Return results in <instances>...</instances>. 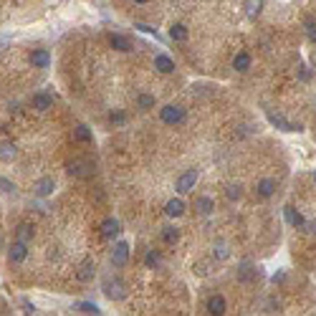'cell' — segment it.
I'll list each match as a JSON object with an SVG mask.
<instances>
[{"label": "cell", "instance_id": "cell-1", "mask_svg": "<svg viewBox=\"0 0 316 316\" xmlns=\"http://www.w3.org/2000/svg\"><path fill=\"white\" fill-rule=\"evenodd\" d=\"M101 289H104V296L111 299V301H122V299H127V286H124L122 279H106Z\"/></svg>", "mask_w": 316, "mask_h": 316}, {"label": "cell", "instance_id": "cell-2", "mask_svg": "<svg viewBox=\"0 0 316 316\" xmlns=\"http://www.w3.org/2000/svg\"><path fill=\"white\" fill-rule=\"evenodd\" d=\"M160 119H162L165 124H170V127L182 124V122H185V109L177 106V104H167V106L160 109Z\"/></svg>", "mask_w": 316, "mask_h": 316}, {"label": "cell", "instance_id": "cell-3", "mask_svg": "<svg viewBox=\"0 0 316 316\" xmlns=\"http://www.w3.org/2000/svg\"><path fill=\"white\" fill-rule=\"evenodd\" d=\"M197 177H200V172H197V170H187V172H182V175L177 177V182H175V190H177L180 195L192 192L195 185H197Z\"/></svg>", "mask_w": 316, "mask_h": 316}, {"label": "cell", "instance_id": "cell-4", "mask_svg": "<svg viewBox=\"0 0 316 316\" xmlns=\"http://www.w3.org/2000/svg\"><path fill=\"white\" fill-rule=\"evenodd\" d=\"M66 170L73 177H91L94 175V162L91 160H73V162L66 165Z\"/></svg>", "mask_w": 316, "mask_h": 316}, {"label": "cell", "instance_id": "cell-5", "mask_svg": "<svg viewBox=\"0 0 316 316\" xmlns=\"http://www.w3.org/2000/svg\"><path fill=\"white\" fill-rule=\"evenodd\" d=\"M127 261H129V243L119 241V243L114 246V251H111V266L114 268H124Z\"/></svg>", "mask_w": 316, "mask_h": 316}, {"label": "cell", "instance_id": "cell-6", "mask_svg": "<svg viewBox=\"0 0 316 316\" xmlns=\"http://www.w3.org/2000/svg\"><path fill=\"white\" fill-rule=\"evenodd\" d=\"M266 116H268V122H271L276 129H281V132H299V129H301L299 124H291V122L286 119V116H281L279 111H271V109H268V111H266Z\"/></svg>", "mask_w": 316, "mask_h": 316}, {"label": "cell", "instance_id": "cell-7", "mask_svg": "<svg viewBox=\"0 0 316 316\" xmlns=\"http://www.w3.org/2000/svg\"><path fill=\"white\" fill-rule=\"evenodd\" d=\"M53 190H56V180L53 177H41L33 185V192L38 197H48V195H53Z\"/></svg>", "mask_w": 316, "mask_h": 316}, {"label": "cell", "instance_id": "cell-8", "mask_svg": "<svg viewBox=\"0 0 316 316\" xmlns=\"http://www.w3.org/2000/svg\"><path fill=\"white\" fill-rule=\"evenodd\" d=\"M8 258H10V263H23V261L28 258V243L15 241V243L10 246V251H8Z\"/></svg>", "mask_w": 316, "mask_h": 316}, {"label": "cell", "instance_id": "cell-9", "mask_svg": "<svg viewBox=\"0 0 316 316\" xmlns=\"http://www.w3.org/2000/svg\"><path fill=\"white\" fill-rule=\"evenodd\" d=\"M94 273H96L94 261H84L81 266H78V271H76V279L81 284H89V281H94Z\"/></svg>", "mask_w": 316, "mask_h": 316}, {"label": "cell", "instance_id": "cell-10", "mask_svg": "<svg viewBox=\"0 0 316 316\" xmlns=\"http://www.w3.org/2000/svg\"><path fill=\"white\" fill-rule=\"evenodd\" d=\"M30 63H33V68H48L51 53H48L46 48H35V51L30 53Z\"/></svg>", "mask_w": 316, "mask_h": 316}, {"label": "cell", "instance_id": "cell-11", "mask_svg": "<svg viewBox=\"0 0 316 316\" xmlns=\"http://www.w3.org/2000/svg\"><path fill=\"white\" fill-rule=\"evenodd\" d=\"M101 238H114L116 233L122 230V225H119V220H114V218H106L104 223H101Z\"/></svg>", "mask_w": 316, "mask_h": 316}, {"label": "cell", "instance_id": "cell-12", "mask_svg": "<svg viewBox=\"0 0 316 316\" xmlns=\"http://www.w3.org/2000/svg\"><path fill=\"white\" fill-rule=\"evenodd\" d=\"M51 106H53V96H51V94L41 91V94H35V96H33V109H38V111H48Z\"/></svg>", "mask_w": 316, "mask_h": 316}, {"label": "cell", "instance_id": "cell-13", "mask_svg": "<svg viewBox=\"0 0 316 316\" xmlns=\"http://www.w3.org/2000/svg\"><path fill=\"white\" fill-rule=\"evenodd\" d=\"M154 68L160 71V73H172V71H175V61H172L170 56L160 53V56H154Z\"/></svg>", "mask_w": 316, "mask_h": 316}, {"label": "cell", "instance_id": "cell-14", "mask_svg": "<svg viewBox=\"0 0 316 316\" xmlns=\"http://www.w3.org/2000/svg\"><path fill=\"white\" fill-rule=\"evenodd\" d=\"M284 215H286V223L294 225V228H304V225H306V218H304L296 208H284Z\"/></svg>", "mask_w": 316, "mask_h": 316}, {"label": "cell", "instance_id": "cell-15", "mask_svg": "<svg viewBox=\"0 0 316 316\" xmlns=\"http://www.w3.org/2000/svg\"><path fill=\"white\" fill-rule=\"evenodd\" d=\"M208 314H215V316H223L225 314V299L220 294H215V296L208 299Z\"/></svg>", "mask_w": 316, "mask_h": 316}, {"label": "cell", "instance_id": "cell-16", "mask_svg": "<svg viewBox=\"0 0 316 316\" xmlns=\"http://www.w3.org/2000/svg\"><path fill=\"white\" fill-rule=\"evenodd\" d=\"M18 157V149L13 142H0V162H13Z\"/></svg>", "mask_w": 316, "mask_h": 316}, {"label": "cell", "instance_id": "cell-17", "mask_svg": "<svg viewBox=\"0 0 316 316\" xmlns=\"http://www.w3.org/2000/svg\"><path fill=\"white\" fill-rule=\"evenodd\" d=\"M243 10L248 18H258L263 13V0H243Z\"/></svg>", "mask_w": 316, "mask_h": 316}, {"label": "cell", "instance_id": "cell-18", "mask_svg": "<svg viewBox=\"0 0 316 316\" xmlns=\"http://www.w3.org/2000/svg\"><path fill=\"white\" fill-rule=\"evenodd\" d=\"M109 43H111V48H116V51H132L129 38H124V35H119V33H111V35H109Z\"/></svg>", "mask_w": 316, "mask_h": 316}, {"label": "cell", "instance_id": "cell-19", "mask_svg": "<svg viewBox=\"0 0 316 316\" xmlns=\"http://www.w3.org/2000/svg\"><path fill=\"white\" fill-rule=\"evenodd\" d=\"M165 213H167L170 218H180V215L185 213V203L180 200V197H172V200L165 205Z\"/></svg>", "mask_w": 316, "mask_h": 316}, {"label": "cell", "instance_id": "cell-20", "mask_svg": "<svg viewBox=\"0 0 316 316\" xmlns=\"http://www.w3.org/2000/svg\"><path fill=\"white\" fill-rule=\"evenodd\" d=\"M195 210L200 215H210L215 210V203L210 200V197H197V200H195Z\"/></svg>", "mask_w": 316, "mask_h": 316}, {"label": "cell", "instance_id": "cell-21", "mask_svg": "<svg viewBox=\"0 0 316 316\" xmlns=\"http://www.w3.org/2000/svg\"><path fill=\"white\" fill-rule=\"evenodd\" d=\"M15 238H18V241H23V243H30V241H33V225L20 223V225L15 228Z\"/></svg>", "mask_w": 316, "mask_h": 316}, {"label": "cell", "instance_id": "cell-22", "mask_svg": "<svg viewBox=\"0 0 316 316\" xmlns=\"http://www.w3.org/2000/svg\"><path fill=\"white\" fill-rule=\"evenodd\" d=\"M238 279L241 281H256L258 279V268H253L251 263H243L241 271H238Z\"/></svg>", "mask_w": 316, "mask_h": 316}, {"label": "cell", "instance_id": "cell-23", "mask_svg": "<svg viewBox=\"0 0 316 316\" xmlns=\"http://www.w3.org/2000/svg\"><path fill=\"white\" fill-rule=\"evenodd\" d=\"M187 28L182 25V23H175L172 28H170V38H172V41H177V43H182V41H187Z\"/></svg>", "mask_w": 316, "mask_h": 316}, {"label": "cell", "instance_id": "cell-24", "mask_svg": "<svg viewBox=\"0 0 316 316\" xmlns=\"http://www.w3.org/2000/svg\"><path fill=\"white\" fill-rule=\"evenodd\" d=\"M233 68H235V71H241V73H243V71H248V68H251V56H248L246 51H243V53H238V56L233 58Z\"/></svg>", "mask_w": 316, "mask_h": 316}, {"label": "cell", "instance_id": "cell-25", "mask_svg": "<svg viewBox=\"0 0 316 316\" xmlns=\"http://www.w3.org/2000/svg\"><path fill=\"white\" fill-rule=\"evenodd\" d=\"M273 192H276V182H273V180L266 177V180L258 182V195H261V197H271Z\"/></svg>", "mask_w": 316, "mask_h": 316}, {"label": "cell", "instance_id": "cell-26", "mask_svg": "<svg viewBox=\"0 0 316 316\" xmlns=\"http://www.w3.org/2000/svg\"><path fill=\"white\" fill-rule=\"evenodd\" d=\"M73 139H76V142H91V129H89L86 124H78V127L73 129Z\"/></svg>", "mask_w": 316, "mask_h": 316}, {"label": "cell", "instance_id": "cell-27", "mask_svg": "<svg viewBox=\"0 0 316 316\" xmlns=\"http://www.w3.org/2000/svg\"><path fill=\"white\" fill-rule=\"evenodd\" d=\"M162 241H165L167 246H175V243L180 241V230H177V228H172V225H170V228H165V230H162Z\"/></svg>", "mask_w": 316, "mask_h": 316}, {"label": "cell", "instance_id": "cell-28", "mask_svg": "<svg viewBox=\"0 0 316 316\" xmlns=\"http://www.w3.org/2000/svg\"><path fill=\"white\" fill-rule=\"evenodd\" d=\"M304 28H306L309 41L316 43V18H314V15H306V18H304Z\"/></svg>", "mask_w": 316, "mask_h": 316}, {"label": "cell", "instance_id": "cell-29", "mask_svg": "<svg viewBox=\"0 0 316 316\" xmlns=\"http://www.w3.org/2000/svg\"><path fill=\"white\" fill-rule=\"evenodd\" d=\"M213 256H215L218 261H225V258L230 256V248H228V243H225V241H218V243H215V248H213Z\"/></svg>", "mask_w": 316, "mask_h": 316}, {"label": "cell", "instance_id": "cell-30", "mask_svg": "<svg viewBox=\"0 0 316 316\" xmlns=\"http://www.w3.org/2000/svg\"><path fill=\"white\" fill-rule=\"evenodd\" d=\"M225 195H228V200H241V197H243V187L241 185H228Z\"/></svg>", "mask_w": 316, "mask_h": 316}, {"label": "cell", "instance_id": "cell-31", "mask_svg": "<svg viewBox=\"0 0 316 316\" xmlns=\"http://www.w3.org/2000/svg\"><path fill=\"white\" fill-rule=\"evenodd\" d=\"M160 253H157V251H147V256H144V266L147 268H154V266H160Z\"/></svg>", "mask_w": 316, "mask_h": 316}, {"label": "cell", "instance_id": "cell-32", "mask_svg": "<svg viewBox=\"0 0 316 316\" xmlns=\"http://www.w3.org/2000/svg\"><path fill=\"white\" fill-rule=\"evenodd\" d=\"M76 311H78V314H101V311H99V306H96V304H91V301L78 304V306H76Z\"/></svg>", "mask_w": 316, "mask_h": 316}, {"label": "cell", "instance_id": "cell-33", "mask_svg": "<svg viewBox=\"0 0 316 316\" xmlns=\"http://www.w3.org/2000/svg\"><path fill=\"white\" fill-rule=\"evenodd\" d=\"M137 104H139V109H152L154 106V96L152 94H139L137 96Z\"/></svg>", "mask_w": 316, "mask_h": 316}, {"label": "cell", "instance_id": "cell-34", "mask_svg": "<svg viewBox=\"0 0 316 316\" xmlns=\"http://www.w3.org/2000/svg\"><path fill=\"white\" fill-rule=\"evenodd\" d=\"M0 192H5V195H10V192H15V185L8 180V177H0Z\"/></svg>", "mask_w": 316, "mask_h": 316}, {"label": "cell", "instance_id": "cell-35", "mask_svg": "<svg viewBox=\"0 0 316 316\" xmlns=\"http://www.w3.org/2000/svg\"><path fill=\"white\" fill-rule=\"evenodd\" d=\"M109 119H111L114 124H124V119H127V116H124V111H111V116H109Z\"/></svg>", "mask_w": 316, "mask_h": 316}, {"label": "cell", "instance_id": "cell-36", "mask_svg": "<svg viewBox=\"0 0 316 316\" xmlns=\"http://www.w3.org/2000/svg\"><path fill=\"white\" fill-rule=\"evenodd\" d=\"M23 309H25V314H35V306L30 301H23Z\"/></svg>", "mask_w": 316, "mask_h": 316}, {"label": "cell", "instance_id": "cell-37", "mask_svg": "<svg viewBox=\"0 0 316 316\" xmlns=\"http://www.w3.org/2000/svg\"><path fill=\"white\" fill-rule=\"evenodd\" d=\"M134 3H139V5H142V3H149V0H134Z\"/></svg>", "mask_w": 316, "mask_h": 316}, {"label": "cell", "instance_id": "cell-38", "mask_svg": "<svg viewBox=\"0 0 316 316\" xmlns=\"http://www.w3.org/2000/svg\"><path fill=\"white\" fill-rule=\"evenodd\" d=\"M314 182H316V172H314Z\"/></svg>", "mask_w": 316, "mask_h": 316}]
</instances>
